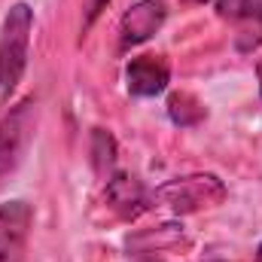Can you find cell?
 <instances>
[{
    "mask_svg": "<svg viewBox=\"0 0 262 262\" xmlns=\"http://www.w3.org/2000/svg\"><path fill=\"white\" fill-rule=\"evenodd\" d=\"M165 3L162 0H140L134 3L131 9H125L122 21H119V37H122V46H140L146 43L162 25H165Z\"/></svg>",
    "mask_w": 262,
    "mask_h": 262,
    "instance_id": "obj_7",
    "label": "cell"
},
{
    "mask_svg": "<svg viewBox=\"0 0 262 262\" xmlns=\"http://www.w3.org/2000/svg\"><path fill=\"white\" fill-rule=\"evenodd\" d=\"M107 3H110V0H89V3H85V28L98 18V12H101Z\"/></svg>",
    "mask_w": 262,
    "mask_h": 262,
    "instance_id": "obj_12",
    "label": "cell"
},
{
    "mask_svg": "<svg viewBox=\"0 0 262 262\" xmlns=\"http://www.w3.org/2000/svg\"><path fill=\"white\" fill-rule=\"evenodd\" d=\"M256 76H259V89H262V58H259V64H256Z\"/></svg>",
    "mask_w": 262,
    "mask_h": 262,
    "instance_id": "obj_13",
    "label": "cell"
},
{
    "mask_svg": "<svg viewBox=\"0 0 262 262\" xmlns=\"http://www.w3.org/2000/svg\"><path fill=\"white\" fill-rule=\"evenodd\" d=\"M256 262H262V244H259V250H256Z\"/></svg>",
    "mask_w": 262,
    "mask_h": 262,
    "instance_id": "obj_14",
    "label": "cell"
},
{
    "mask_svg": "<svg viewBox=\"0 0 262 262\" xmlns=\"http://www.w3.org/2000/svg\"><path fill=\"white\" fill-rule=\"evenodd\" d=\"M216 15L238 28V49L253 52L262 46V0H216Z\"/></svg>",
    "mask_w": 262,
    "mask_h": 262,
    "instance_id": "obj_5",
    "label": "cell"
},
{
    "mask_svg": "<svg viewBox=\"0 0 262 262\" xmlns=\"http://www.w3.org/2000/svg\"><path fill=\"white\" fill-rule=\"evenodd\" d=\"M34 226V210L28 201L15 198L0 204V262H21L28 235Z\"/></svg>",
    "mask_w": 262,
    "mask_h": 262,
    "instance_id": "obj_4",
    "label": "cell"
},
{
    "mask_svg": "<svg viewBox=\"0 0 262 262\" xmlns=\"http://www.w3.org/2000/svg\"><path fill=\"white\" fill-rule=\"evenodd\" d=\"M34 31V9L28 3H12L0 25V95L6 98L28 67V46Z\"/></svg>",
    "mask_w": 262,
    "mask_h": 262,
    "instance_id": "obj_1",
    "label": "cell"
},
{
    "mask_svg": "<svg viewBox=\"0 0 262 262\" xmlns=\"http://www.w3.org/2000/svg\"><path fill=\"white\" fill-rule=\"evenodd\" d=\"M143 262H156V259H143Z\"/></svg>",
    "mask_w": 262,
    "mask_h": 262,
    "instance_id": "obj_15",
    "label": "cell"
},
{
    "mask_svg": "<svg viewBox=\"0 0 262 262\" xmlns=\"http://www.w3.org/2000/svg\"><path fill=\"white\" fill-rule=\"evenodd\" d=\"M107 201L110 207L125 216V220H134L140 216L146 207H149V195L143 189V183L134 177V174H113L107 180Z\"/></svg>",
    "mask_w": 262,
    "mask_h": 262,
    "instance_id": "obj_8",
    "label": "cell"
},
{
    "mask_svg": "<svg viewBox=\"0 0 262 262\" xmlns=\"http://www.w3.org/2000/svg\"><path fill=\"white\" fill-rule=\"evenodd\" d=\"M92 165L98 174H110L116 165V140L104 128H95L92 134Z\"/></svg>",
    "mask_w": 262,
    "mask_h": 262,
    "instance_id": "obj_11",
    "label": "cell"
},
{
    "mask_svg": "<svg viewBox=\"0 0 262 262\" xmlns=\"http://www.w3.org/2000/svg\"><path fill=\"white\" fill-rule=\"evenodd\" d=\"M168 116H171V122L180 125V128H195L198 122H204L207 110H204V104L198 101L195 95H189V92H174V95L168 98Z\"/></svg>",
    "mask_w": 262,
    "mask_h": 262,
    "instance_id": "obj_10",
    "label": "cell"
},
{
    "mask_svg": "<svg viewBox=\"0 0 262 262\" xmlns=\"http://www.w3.org/2000/svg\"><path fill=\"white\" fill-rule=\"evenodd\" d=\"M171 67L162 55H137L125 67V85L134 98H156L168 89Z\"/></svg>",
    "mask_w": 262,
    "mask_h": 262,
    "instance_id": "obj_6",
    "label": "cell"
},
{
    "mask_svg": "<svg viewBox=\"0 0 262 262\" xmlns=\"http://www.w3.org/2000/svg\"><path fill=\"white\" fill-rule=\"evenodd\" d=\"M180 244H183V226H177V223H165V226H156L149 232H140V235L128 238V250H143V253L171 250Z\"/></svg>",
    "mask_w": 262,
    "mask_h": 262,
    "instance_id": "obj_9",
    "label": "cell"
},
{
    "mask_svg": "<svg viewBox=\"0 0 262 262\" xmlns=\"http://www.w3.org/2000/svg\"><path fill=\"white\" fill-rule=\"evenodd\" d=\"M226 201V183L216 174H189V177H177L162 183L152 195L149 204L156 207H168L174 213H198L207 207H216Z\"/></svg>",
    "mask_w": 262,
    "mask_h": 262,
    "instance_id": "obj_2",
    "label": "cell"
},
{
    "mask_svg": "<svg viewBox=\"0 0 262 262\" xmlns=\"http://www.w3.org/2000/svg\"><path fill=\"white\" fill-rule=\"evenodd\" d=\"M34 128H37V104H34V98L18 101L0 119V189L9 183V177L25 162L28 146L34 140Z\"/></svg>",
    "mask_w": 262,
    "mask_h": 262,
    "instance_id": "obj_3",
    "label": "cell"
}]
</instances>
